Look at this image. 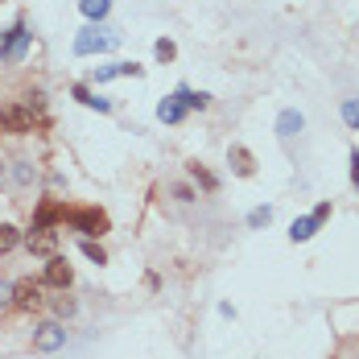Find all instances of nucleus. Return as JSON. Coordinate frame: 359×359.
Here are the masks:
<instances>
[{"label": "nucleus", "instance_id": "21", "mask_svg": "<svg viewBox=\"0 0 359 359\" xmlns=\"http://www.w3.org/2000/svg\"><path fill=\"white\" fill-rule=\"evenodd\" d=\"M351 182H355V190H359V149H351Z\"/></svg>", "mask_w": 359, "mask_h": 359}, {"label": "nucleus", "instance_id": "22", "mask_svg": "<svg viewBox=\"0 0 359 359\" xmlns=\"http://www.w3.org/2000/svg\"><path fill=\"white\" fill-rule=\"evenodd\" d=\"M74 100H79V104H91V91H87L83 83H74Z\"/></svg>", "mask_w": 359, "mask_h": 359}, {"label": "nucleus", "instance_id": "5", "mask_svg": "<svg viewBox=\"0 0 359 359\" xmlns=\"http://www.w3.org/2000/svg\"><path fill=\"white\" fill-rule=\"evenodd\" d=\"M46 289H71L74 285V269L62 260V256H50L46 260V277H41Z\"/></svg>", "mask_w": 359, "mask_h": 359}, {"label": "nucleus", "instance_id": "15", "mask_svg": "<svg viewBox=\"0 0 359 359\" xmlns=\"http://www.w3.org/2000/svg\"><path fill=\"white\" fill-rule=\"evenodd\" d=\"M277 133H281V137L302 133V116H297V111H281V120H277Z\"/></svg>", "mask_w": 359, "mask_h": 359}, {"label": "nucleus", "instance_id": "11", "mask_svg": "<svg viewBox=\"0 0 359 359\" xmlns=\"http://www.w3.org/2000/svg\"><path fill=\"white\" fill-rule=\"evenodd\" d=\"M182 116H186V104H182L178 91H174L170 100H161V104H157V120H165V124H178Z\"/></svg>", "mask_w": 359, "mask_h": 359}, {"label": "nucleus", "instance_id": "18", "mask_svg": "<svg viewBox=\"0 0 359 359\" xmlns=\"http://www.w3.org/2000/svg\"><path fill=\"white\" fill-rule=\"evenodd\" d=\"M83 256H87V260H95V264H108V252L100 248L95 240H83Z\"/></svg>", "mask_w": 359, "mask_h": 359}, {"label": "nucleus", "instance_id": "6", "mask_svg": "<svg viewBox=\"0 0 359 359\" xmlns=\"http://www.w3.org/2000/svg\"><path fill=\"white\" fill-rule=\"evenodd\" d=\"M0 133H17V137L34 133V111L29 108H4L0 111Z\"/></svg>", "mask_w": 359, "mask_h": 359}, {"label": "nucleus", "instance_id": "19", "mask_svg": "<svg viewBox=\"0 0 359 359\" xmlns=\"http://www.w3.org/2000/svg\"><path fill=\"white\" fill-rule=\"evenodd\" d=\"M343 120H347V128H359V100L343 104Z\"/></svg>", "mask_w": 359, "mask_h": 359}, {"label": "nucleus", "instance_id": "14", "mask_svg": "<svg viewBox=\"0 0 359 359\" xmlns=\"http://www.w3.org/2000/svg\"><path fill=\"white\" fill-rule=\"evenodd\" d=\"M178 95H182V104L186 108H211V95H203V91H190V87H178Z\"/></svg>", "mask_w": 359, "mask_h": 359}, {"label": "nucleus", "instance_id": "8", "mask_svg": "<svg viewBox=\"0 0 359 359\" xmlns=\"http://www.w3.org/2000/svg\"><path fill=\"white\" fill-rule=\"evenodd\" d=\"M25 46H29V29H25V21H17V25L8 29V37L0 41V54H4L8 62H17V58L25 54Z\"/></svg>", "mask_w": 359, "mask_h": 359}, {"label": "nucleus", "instance_id": "2", "mask_svg": "<svg viewBox=\"0 0 359 359\" xmlns=\"http://www.w3.org/2000/svg\"><path fill=\"white\" fill-rule=\"evenodd\" d=\"M13 306H17L21 314H37V310H46V285L34 281V277H21V281L13 285Z\"/></svg>", "mask_w": 359, "mask_h": 359}, {"label": "nucleus", "instance_id": "20", "mask_svg": "<svg viewBox=\"0 0 359 359\" xmlns=\"http://www.w3.org/2000/svg\"><path fill=\"white\" fill-rule=\"evenodd\" d=\"M269 219H273V211H269V207H260V211H252V215H248V227H264Z\"/></svg>", "mask_w": 359, "mask_h": 359}, {"label": "nucleus", "instance_id": "23", "mask_svg": "<svg viewBox=\"0 0 359 359\" xmlns=\"http://www.w3.org/2000/svg\"><path fill=\"white\" fill-rule=\"evenodd\" d=\"M120 74H133V79H141V67H137V62H120Z\"/></svg>", "mask_w": 359, "mask_h": 359}, {"label": "nucleus", "instance_id": "9", "mask_svg": "<svg viewBox=\"0 0 359 359\" xmlns=\"http://www.w3.org/2000/svg\"><path fill=\"white\" fill-rule=\"evenodd\" d=\"M67 343V330L58 323H46V326H37V334H34V351H58Z\"/></svg>", "mask_w": 359, "mask_h": 359}, {"label": "nucleus", "instance_id": "10", "mask_svg": "<svg viewBox=\"0 0 359 359\" xmlns=\"http://www.w3.org/2000/svg\"><path fill=\"white\" fill-rule=\"evenodd\" d=\"M227 157H231V170H236L240 178H252V174H256V157H252L244 144H231V153H227Z\"/></svg>", "mask_w": 359, "mask_h": 359}, {"label": "nucleus", "instance_id": "13", "mask_svg": "<svg viewBox=\"0 0 359 359\" xmlns=\"http://www.w3.org/2000/svg\"><path fill=\"white\" fill-rule=\"evenodd\" d=\"M17 244H21V231H17L13 223H0V256H8Z\"/></svg>", "mask_w": 359, "mask_h": 359}, {"label": "nucleus", "instance_id": "16", "mask_svg": "<svg viewBox=\"0 0 359 359\" xmlns=\"http://www.w3.org/2000/svg\"><path fill=\"white\" fill-rule=\"evenodd\" d=\"M153 54H157V62H174V58H178V46H174L170 37H161V41L153 46Z\"/></svg>", "mask_w": 359, "mask_h": 359}, {"label": "nucleus", "instance_id": "7", "mask_svg": "<svg viewBox=\"0 0 359 359\" xmlns=\"http://www.w3.org/2000/svg\"><path fill=\"white\" fill-rule=\"evenodd\" d=\"M25 248L34 252V256H54V248H58V236H54V227H37L34 223V231L25 236Z\"/></svg>", "mask_w": 359, "mask_h": 359}, {"label": "nucleus", "instance_id": "12", "mask_svg": "<svg viewBox=\"0 0 359 359\" xmlns=\"http://www.w3.org/2000/svg\"><path fill=\"white\" fill-rule=\"evenodd\" d=\"M79 8H83V17H91V21H104L111 13V0H79Z\"/></svg>", "mask_w": 359, "mask_h": 359}, {"label": "nucleus", "instance_id": "3", "mask_svg": "<svg viewBox=\"0 0 359 359\" xmlns=\"http://www.w3.org/2000/svg\"><path fill=\"white\" fill-rule=\"evenodd\" d=\"M111 46H116V37L104 34V29H79V37H74V54H79V58L104 54V50H111Z\"/></svg>", "mask_w": 359, "mask_h": 359}, {"label": "nucleus", "instance_id": "17", "mask_svg": "<svg viewBox=\"0 0 359 359\" xmlns=\"http://www.w3.org/2000/svg\"><path fill=\"white\" fill-rule=\"evenodd\" d=\"M190 178H198V182H203V190H215V186H219L215 174H211V170H203L198 161H190Z\"/></svg>", "mask_w": 359, "mask_h": 359}, {"label": "nucleus", "instance_id": "4", "mask_svg": "<svg viewBox=\"0 0 359 359\" xmlns=\"http://www.w3.org/2000/svg\"><path fill=\"white\" fill-rule=\"evenodd\" d=\"M326 215H330V203H318V207H314V215L297 219V223L289 227V240H293V244H306V240H310V236L326 223Z\"/></svg>", "mask_w": 359, "mask_h": 359}, {"label": "nucleus", "instance_id": "1", "mask_svg": "<svg viewBox=\"0 0 359 359\" xmlns=\"http://www.w3.org/2000/svg\"><path fill=\"white\" fill-rule=\"evenodd\" d=\"M62 223H71L83 240H95L111 227L108 211H100V207H62Z\"/></svg>", "mask_w": 359, "mask_h": 359}]
</instances>
